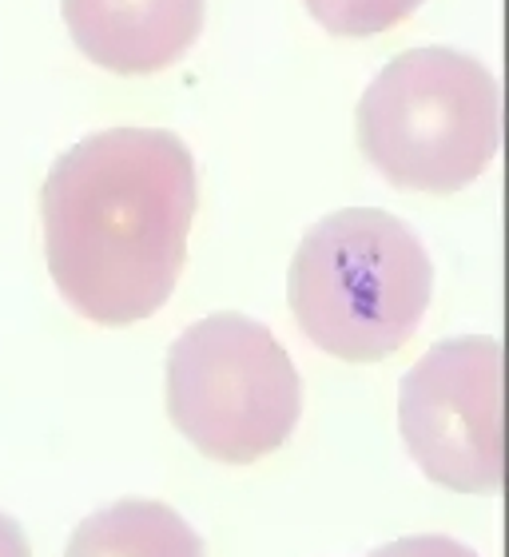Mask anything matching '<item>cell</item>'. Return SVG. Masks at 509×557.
<instances>
[{
	"instance_id": "6da1fadb",
	"label": "cell",
	"mask_w": 509,
	"mask_h": 557,
	"mask_svg": "<svg viewBox=\"0 0 509 557\" xmlns=\"http://www.w3.org/2000/svg\"><path fill=\"white\" fill-rule=\"evenodd\" d=\"M196 208V160L175 132L108 128L72 144L40 187L64 302L100 326L151 319L179 283Z\"/></svg>"
},
{
	"instance_id": "7a4b0ae2",
	"label": "cell",
	"mask_w": 509,
	"mask_h": 557,
	"mask_svg": "<svg viewBox=\"0 0 509 557\" xmlns=\"http://www.w3.org/2000/svg\"><path fill=\"white\" fill-rule=\"evenodd\" d=\"M434 263L390 211L347 208L302 235L287 275L290 314L314 347L343 362H378L426 319Z\"/></svg>"
},
{
	"instance_id": "3957f363",
	"label": "cell",
	"mask_w": 509,
	"mask_h": 557,
	"mask_svg": "<svg viewBox=\"0 0 509 557\" xmlns=\"http://www.w3.org/2000/svg\"><path fill=\"white\" fill-rule=\"evenodd\" d=\"M359 148L402 191L477 184L501 148L498 76L458 48H410L362 92Z\"/></svg>"
},
{
	"instance_id": "277c9868",
	"label": "cell",
	"mask_w": 509,
	"mask_h": 557,
	"mask_svg": "<svg viewBox=\"0 0 509 557\" xmlns=\"http://www.w3.org/2000/svg\"><path fill=\"white\" fill-rule=\"evenodd\" d=\"M167 414L215 462H259L299 426V371L263 323L208 314L167 350Z\"/></svg>"
},
{
	"instance_id": "5b68a950",
	"label": "cell",
	"mask_w": 509,
	"mask_h": 557,
	"mask_svg": "<svg viewBox=\"0 0 509 557\" xmlns=\"http://www.w3.org/2000/svg\"><path fill=\"white\" fill-rule=\"evenodd\" d=\"M398 430L434 486L498 494L506 482V355L498 338L434 343L398 386Z\"/></svg>"
},
{
	"instance_id": "8992f818",
	"label": "cell",
	"mask_w": 509,
	"mask_h": 557,
	"mask_svg": "<svg viewBox=\"0 0 509 557\" xmlns=\"http://www.w3.org/2000/svg\"><path fill=\"white\" fill-rule=\"evenodd\" d=\"M72 45L116 76L172 69L203 33V0H60Z\"/></svg>"
},
{
	"instance_id": "52a82bcc",
	"label": "cell",
	"mask_w": 509,
	"mask_h": 557,
	"mask_svg": "<svg viewBox=\"0 0 509 557\" xmlns=\"http://www.w3.org/2000/svg\"><path fill=\"white\" fill-rule=\"evenodd\" d=\"M64 557H208L191 525L163 502L124 498L92 518H84L72 534Z\"/></svg>"
},
{
	"instance_id": "ba28073f",
	"label": "cell",
	"mask_w": 509,
	"mask_h": 557,
	"mask_svg": "<svg viewBox=\"0 0 509 557\" xmlns=\"http://www.w3.org/2000/svg\"><path fill=\"white\" fill-rule=\"evenodd\" d=\"M331 36H378L414 16L426 0H302Z\"/></svg>"
},
{
	"instance_id": "9c48e42d",
	"label": "cell",
	"mask_w": 509,
	"mask_h": 557,
	"mask_svg": "<svg viewBox=\"0 0 509 557\" xmlns=\"http://www.w3.org/2000/svg\"><path fill=\"white\" fill-rule=\"evenodd\" d=\"M367 557H477L470 546L454 542V537L442 534H418V537H402V542H390V546L374 549Z\"/></svg>"
},
{
	"instance_id": "30bf717a",
	"label": "cell",
	"mask_w": 509,
	"mask_h": 557,
	"mask_svg": "<svg viewBox=\"0 0 509 557\" xmlns=\"http://www.w3.org/2000/svg\"><path fill=\"white\" fill-rule=\"evenodd\" d=\"M0 557H33L28 537H24V530L9 513H0Z\"/></svg>"
}]
</instances>
